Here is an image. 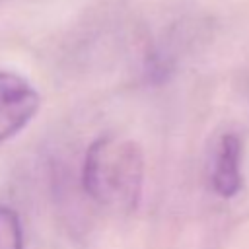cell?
Here are the masks:
<instances>
[{
    "label": "cell",
    "mask_w": 249,
    "mask_h": 249,
    "mask_svg": "<svg viewBox=\"0 0 249 249\" xmlns=\"http://www.w3.org/2000/svg\"><path fill=\"white\" fill-rule=\"evenodd\" d=\"M84 189L103 208L130 212L144 187V156L138 144L107 134L97 138L84 160Z\"/></svg>",
    "instance_id": "cell-1"
},
{
    "label": "cell",
    "mask_w": 249,
    "mask_h": 249,
    "mask_svg": "<svg viewBox=\"0 0 249 249\" xmlns=\"http://www.w3.org/2000/svg\"><path fill=\"white\" fill-rule=\"evenodd\" d=\"M0 249H23L19 218L8 206H0Z\"/></svg>",
    "instance_id": "cell-4"
},
{
    "label": "cell",
    "mask_w": 249,
    "mask_h": 249,
    "mask_svg": "<svg viewBox=\"0 0 249 249\" xmlns=\"http://www.w3.org/2000/svg\"><path fill=\"white\" fill-rule=\"evenodd\" d=\"M41 97L19 74L0 70V142L21 132L37 115Z\"/></svg>",
    "instance_id": "cell-2"
},
{
    "label": "cell",
    "mask_w": 249,
    "mask_h": 249,
    "mask_svg": "<svg viewBox=\"0 0 249 249\" xmlns=\"http://www.w3.org/2000/svg\"><path fill=\"white\" fill-rule=\"evenodd\" d=\"M241 140L235 132H226L220 136L214 158H212V171H210V183L212 189L224 196L230 198L237 195L241 189Z\"/></svg>",
    "instance_id": "cell-3"
}]
</instances>
